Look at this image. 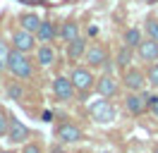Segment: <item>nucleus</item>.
<instances>
[{
	"label": "nucleus",
	"mask_w": 158,
	"mask_h": 153,
	"mask_svg": "<svg viewBox=\"0 0 158 153\" xmlns=\"http://www.w3.org/2000/svg\"><path fill=\"white\" fill-rule=\"evenodd\" d=\"M36 62H39L41 67H50L55 62V48L48 46V43H41V46L36 48Z\"/></svg>",
	"instance_id": "nucleus-16"
},
{
	"label": "nucleus",
	"mask_w": 158,
	"mask_h": 153,
	"mask_svg": "<svg viewBox=\"0 0 158 153\" xmlns=\"http://www.w3.org/2000/svg\"><path fill=\"white\" fill-rule=\"evenodd\" d=\"M129 62H132V48L122 43V48H120V50H118V55H115V65H118L120 69H127Z\"/></svg>",
	"instance_id": "nucleus-18"
},
{
	"label": "nucleus",
	"mask_w": 158,
	"mask_h": 153,
	"mask_svg": "<svg viewBox=\"0 0 158 153\" xmlns=\"http://www.w3.org/2000/svg\"><path fill=\"white\" fill-rule=\"evenodd\" d=\"M7 72H10L15 79H31V76H34V62L29 60V53H22L17 48H10Z\"/></svg>",
	"instance_id": "nucleus-1"
},
{
	"label": "nucleus",
	"mask_w": 158,
	"mask_h": 153,
	"mask_svg": "<svg viewBox=\"0 0 158 153\" xmlns=\"http://www.w3.org/2000/svg\"><path fill=\"white\" fill-rule=\"evenodd\" d=\"M55 36H58V29H55V24L43 19V22H41V27L36 29V38H39V43H50Z\"/></svg>",
	"instance_id": "nucleus-17"
},
{
	"label": "nucleus",
	"mask_w": 158,
	"mask_h": 153,
	"mask_svg": "<svg viewBox=\"0 0 158 153\" xmlns=\"http://www.w3.org/2000/svg\"><path fill=\"white\" fill-rule=\"evenodd\" d=\"M86 48H89V41L84 36H77L74 41H67V60L74 65L79 60H84V53H86Z\"/></svg>",
	"instance_id": "nucleus-13"
},
{
	"label": "nucleus",
	"mask_w": 158,
	"mask_h": 153,
	"mask_svg": "<svg viewBox=\"0 0 158 153\" xmlns=\"http://www.w3.org/2000/svg\"><path fill=\"white\" fill-rule=\"evenodd\" d=\"M7 96H10L12 101H22L24 98V89L17 81H12V84H7Z\"/></svg>",
	"instance_id": "nucleus-22"
},
{
	"label": "nucleus",
	"mask_w": 158,
	"mask_h": 153,
	"mask_svg": "<svg viewBox=\"0 0 158 153\" xmlns=\"http://www.w3.org/2000/svg\"><path fill=\"white\" fill-rule=\"evenodd\" d=\"M146 79H148V84L153 86V89H158V62H151V65H148Z\"/></svg>",
	"instance_id": "nucleus-23"
},
{
	"label": "nucleus",
	"mask_w": 158,
	"mask_h": 153,
	"mask_svg": "<svg viewBox=\"0 0 158 153\" xmlns=\"http://www.w3.org/2000/svg\"><path fill=\"white\" fill-rule=\"evenodd\" d=\"M141 41H144V38H141V31H139V29H127L125 36H122V43L129 46V48H137Z\"/></svg>",
	"instance_id": "nucleus-19"
},
{
	"label": "nucleus",
	"mask_w": 158,
	"mask_h": 153,
	"mask_svg": "<svg viewBox=\"0 0 158 153\" xmlns=\"http://www.w3.org/2000/svg\"><path fill=\"white\" fill-rule=\"evenodd\" d=\"M7 55H10V48L0 41V72H2V69H7Z\"/></svg>",
	"instance_id": "nucleus-26"
},
{
	"label": "nucleus",
	"mask_w": 158,
	"mask_h": 153,
	"mask_svg": "<svg viewBox=\"0 0 158 153\" xmlns=\"http://www.w3.org/2000/svg\"><path fill=\"white\" fill-rule=\"evenodd\" d=\"M29 139H31V129L22 120H17L15 115H10V127H7V134H5V141L7 143H27Z\"/></svg>",
	"instance_id": "nucleus-4"
},
{
	"label": "nucleus",
	"mask_w": 158,
	"mask_h": 153,
	"mask_svg": "<svg viewBox=\"0 0 158 153\" xmlns=\"http://www.w3.org/2000/svg\"><path fill=\"white\" fill-rule=\"evenodd\" d=\"M122 86L127 89V91H144V86L148 84V79H146V74L139 69V67H132L129 65L127 69H122Z\"/></svg>",
	"instance_id": "nucleus-5"
},
{
	"label": "nucleus",
	"mask_w": 158,
	"mask_h": 153,
	"mask_svg": "<svg viewBox=\"0 0 158 153\" xmlns=\"http://www.w3.org/2000/svg\"><path fill=\"white\" fill-rule=\"evenodd\" d=\"M7 127H10V113H7V110L0 105V139H5Z\"/></svg>",
	"instance_id": "nucleus-21"
},
{
	"label": "nucleus",
	"mask_w": 158,
	"mask_h": 153,
	"mask_svg": "<svg viewBox=\"0 0 158 153\" xmlns=\"http://www.w3.org/2000/svg\"><path fill=\"white\" fill-rule=\"evenodd\" d=\"M137 55L141 62H158V41H153V38H144L141 43L137 46Z\"/></svg>",
	"instance_id": "nucleus-12"
},
{
	"label": "nucleus",
	"mask_w": 158,
	"mask_h": 153,
	"mask_svg": "<svg viewBox=\"0 0 158 153\" xmlns=\"http://www.w3.org/2000/svg\"><path fill=\"white\" fill-rule=\"evenodd\" d=\"M84 153H86V151H84Z\"/></svg>",
	"instance_id": "nucleus-29"
},
{
	"label": "nucleus",
	"mask_w": 158,
	"mask_h": 153,
	"mask_svg": "<svg viewBox=\"0 0 158 153\" xmlns=\"http://www.w3.org/2000/svg\"><path fill=\"white\" fill-rule=\"evenodd\" d=\"M50 89H53L55 101H62V103L72 101V96H74V84H72L69 76H55L53 84H50Z\"/></svg>",
	"instance_id": "nucleus-9"
},
{
	"label": "nucleus",
	"mask_w": 158,
	"mask_h": 153,
	"mask_svg": "<svg viewBox=\"0 0 158 153\" xmlns=\"http://www.w3.org/2000/svg\"><path fill=\"white\" fill-rule=\"evenodd\" d=\"M89 113H91V120L96 124H110L115 117H118V110H115V105L106 101V96H101L98 101H94L89 105Z\"/></svg>",
	"instance_id": "nucleus-2"
},
{
	"label": "nucleus",
	"mask_w": 158,
	"mask_h": 153,
	"mask_svg": "<svg viewBox=\"0 0 158 153\" xmlns=\"http://www.w3.org/2000/svg\"><path fill=\"white\" fill-rule=\"evenodd\" d=\"M69 79H72L77 93H89L91 89L96 86V76H94V72H91V67H72Z\"/></svg>",
	"instance_id": "nucleus-3"
},
{
	"label": "nucleus",
	"mask_w": 158,
	"mask_h": 153,
	"mask_svg": "<svg viewBox=\"0 0 158 153\" xmlns=\"http://www.w3.org/2000/svg\"><path fill=\"white\" fill-rule=\"evenodd\" d=\"M151 153H158V143H156V146H153V151H151Z\"/></svg>",
	"instance_id": "nucleus-28"
},
{
	"label": "nucleus",
	"mask_w": 158,
	"mask_h": 153,
	"mask_svg": "<svg viewBox=\"0 0 158 153\" xmlns=\"http://www.w3.org/2000/svg\"><path fill=\"white\" fill-rule=\"evenodd\" d=\"M36 34H31V31H27V29L17 27L15 31H12V38L10 43L12 48H17V50H22V53H31V50H36Z\"/></svg>",
	"instance_id": "nucleus-7"
},
{
	"label": "nucleus",
	"mask_w": 158,
	"mask_h": 153,
	"mask_svg": "<svg viewBox=\"0 0 158 153\" xmlns=\"http://www.w3.org/2000/svg\"><path fill=\"white\" fill-rule=\"evenodd\" d=\"M144 31H146L148 38L158 41V19L156 17H146V22H144Z\"/></svg>",
	"instance_id": "nucleus-20"
},
{
	"label": "nucleus",
	"mask_w": 158,
	"mask_h": 153,
	"mask_svg": "<svg viewBox=\"0 0 158 153\" xmlns=\"http://www.w3.org/2000/svg\"><path fill=\"white\" fill-rule=\"evenodd\" d=\"M41 22H43V19H41L36 12H22L19 17H17V27L27 29V31H31V34H36V29L41 27Z\"/></svg>",
	"instance_id": "nucleus-14"
},
{
	"label": "nucleus",
	"mask_w": 158,
	"mask_h": 153,
	"mask_svg": "<svg viewBox=\"0 0 158 153\" xmlns=\"http://www.w3.org/2000/svg\"><path fill=\"white\" fill-rule=\"evenodd\" d=\"M146 103H148V113H151V115L158 120V96L146 93Z\"/></svg>",
	"instance_id": "nucleus-25"
},
{
	"label": "nucleus",
	"mask_w": 158,
	"mask_h": 153,
	"mask_svg": "<svg viewBox=\"0 0 158 153\" xmlns=\"http://www.w3.org/2000/svg\"><path fill=\"white\" fill-rule=\"evenodd\" d=\"M0 153H17V151H12V148H2Z\"/></svg>",
	"instance_id": "nucleus-27"
},
{
	"label": "nucleus",
	"mask_w": 158,
	"mask_h": 153,
	"mask_svg": "<svg viewBox=\"0 0 158 153\" xmlns=\"http://www.w3.org/2000/svg\"><path fill=\"white\" fill-rule=\"evenodd\" d=\"M108 60H110V57H108V50L101 46V43L89 46V48H86V53H84V62H86V67H94V69L103 67Z\"/></svg>",
	"instance_id": "nucleus-11"
},
{
	"label": "nucleus",
	"mask_w": 158,
	"mask_h": 153,
	"mask_svg": "<svg viewBox=\"0 0 158 153\" xmlns=\"http://www.w3.org/2000/svg\"><path fill=\"white\" fill-rule=\"evenodd\" d=\"M58 36L67 43V41H74L77 36H81L79 34V22L77 19H67V22H62V27L58 29Z\"/></svg>",
	"instance_id": "nucleus-15"
},
{
	"label": "nucleus",
	"mask_w": 158,
	"mask_h": 153,
	"mask_svg": "<svg viewBox=\"0 0 158 153\" xmlns=\"http://www.w3.org/2000/svg\"><path fill=\"white\" fill-rule=\"evenodd\" d=\"M19 153H43V146H41V141H27L22 143Z\"/></svg>",
	"instance_id": "nucleus-24"
},
{
	"label": "nucleus",
	"mask_w": 158,
	"mask_h": 153,
	"mask_svg": "<svg viewBox=\"0 0 158 153\" xmlns=\"http://www.w3.org/2000/svg\"><path fill=\"white\" fill-rule=\"evenodd\" d=\"M120 86H122V81H120L118 76L113 74V72H103V74L96 79V91H98V96H106V98H113V96L120 93Z\"/></svg>",
	"instance_id": "nucleus-6"
},
{
	"label": "nucleus",
	"mask_w": 158,
	"mask_h": 153,
	"mask_svg": "<svg viewBox=\"0 0 158 153\" xmlns=\"http://www.w3.org/2000/svg\"><path fill=\"white\" fill-rule=\"evenodd\" d=\"M55 139H60L62 143H77L84 139V132L72 122H60L55 127Z\"/></svg>",
	"instance_id": "nucleus-10"
},
{
	"label": "nucleus",
	"mask_w": 158,
	"mask_h": 153,
	"mask_svg": "<svg viewBox=\"0 0 158 153\" xmlns=\"http://www.w3.org/2000/svg\"><path fill=\"white\" fill-rule=\"evenodd\" d=\"M125 108H127V113L134 115V117L148 113L146 93H144V91H127V96H125Z\"/></svg>",
	"instance_id": "nucleus-8"
}]
</instances>
